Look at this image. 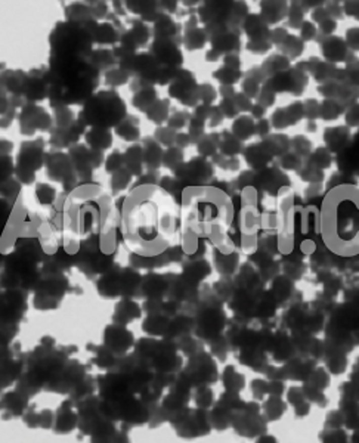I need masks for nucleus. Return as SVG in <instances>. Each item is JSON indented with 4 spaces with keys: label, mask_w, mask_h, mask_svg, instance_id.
Returning <instances> with one entry per match:
<instances>
[{
    "label": "nucleus",
    "mask_w": 359,
    "mask_h": 443,
    "mask_svg": "<svg viewBox=\"0 0 359 443\" xmlns=\"http://www.w3.org/2000/svg\"><path fill=\"white\" fill-rule=\"evenodd\" d=\"M244 92L246 96H256L259 92V81L256 78H247L244 83Z\"/></svg>",
    "instance_id": "39"
},
{
    "label": "nucleus",
    "mask_w": 359,
    "mask_h": 443,
    "mask_svg": "<svg viewBox=\"0 0 359 443\" xmlns=\"http://www.w3.org/2000/svg\"><path fill=\"white\" fill-rule=\"evenodd\" d=\"M22 90L30 99H41L46 89L40 78H28L27 81H22Z\"/></svg>",
    "instance_id": "12"
},
{
    "label": "nucleus",
    "mask_w": 359,
    "mask_h": 443,
    "mask_svg": "<svg viewBox=\"0 0 359 443\" xmlns=\"http://www.w3.org/2000/svg\"><path fill=\"white\" fill-rule=\"evenodd\" d=\"M321 24V30L324 34H331L333 33V30L336 28V21L330 20V18H327V20H324Z\"/></svg>",
    "instance_id": "44"
},
{
    "label": "nucleus",
    "mask_w": 359,
    "mask_h": 443,
    "mask_svg": "<svg viewBox=\"0 0 359 443\" xmlns=\"http://www.w3.org/2000/svg\"><path fill=\"white\" fill-rule=\"evenodd\" d=\"M315 27L312 25V22H303L302 24V37L304 40H310L315 37Z\"/></svg>",
    "instance_id": "42"
},
{
    "label": "nucleus",
    "mask_w": 359,
    "mask_h": 443,
    "mask_svg": "<svg viewBox=\"0 0 359 443\" xmlns=\"http://www.w3.org/2000/svg\"><path fill=\"white\" fill-rule=\"evenodd\" d=\"M185 41H187L188 49H200V47L204 46L206 31H203V30H189Z\"/></svg>",
    "instance_id": "21"
},
{
    "label": "nucleus",
    "mask_w": 359,
    "mask_h": 443,
    "mask_svg": "<svg viewBox=\"0 0 359 443\" xmlns=\"http://www.w3.org/2000/svg\"><path fill=\"white\" fill-rule=\"evenodd\" d=\"M251 113H253V116L259 118V117L263 116V113H265V108H263V107L259 104V105H254V107L251 108Z\"/></svg>",
    "instance_id": "46"
},
{
    "label": "nucleus",
    "mask_w": 359,
    "mask_h": 443,
    "mask_svg": "<svg viewBox=\"0 0 359 443\" xmlns=\"http://www.w3.org/2000/svg\"><path fill=\"white\" fill-rule=\"evenodd\" d=\"M130 172L127 170V169H120V170H117L113 176V186L114 189L117 191V189H123V188H126V185L129 183V180H130Z\"/></svg>",
    "instance_id": "29"
},
{
    "label": "nucleus",
    "mask_w": 359,
    "mask_h": 443,
    "mask_svg": "<svg viewBox=\"0 0 359 443\" xmlns=\"http://www.w3.org/2000/svg\"><path fill=\"white\" fill-rule=\"evenodd\" d=\"M271 151L266 148L265 143H260V145H253V146H250L248 150H247L246 153V158L247 161L253 166V167H256V169H260V167H263L266 163L271 160Z\"/></svg>",
    "instance_id": "7"
},
{
    "label": "nucleus",
    "mask_w": 359,
    "mask_h": 443,
    "mask_svg": "<svg viewBox=\"0 0 359 443\" xmlns=\"http://www.w3.org/2000/svg\"><path fill=\"white\" fill-rule=\"evenodd\" d=\"M120 212V233L129 249L144 257H158L177 233L179 216L170 193L154 183L141 185L124 198Z\"/></svg>",
    "instance_id": "1"
},
{
    "label": "nucleus",
    "mask_w": 359,
    "mask_h": 443,
    "mask_svg": "<svg viewBox=\"0 0 359 443\" xmlns=\"http://www.w3.org/2000/svg\"><path fill=\"white\" fill-rule=\"evenodd\" d=\"M340 114V104H337L336 101H325L320 107V116L325 120H333V118H337Z\"/></svg>",
    "instance_id": "19"
},
{
    "label": "nucleus",
    "mask_w": 359,
    "mask_h": 443,
    "mask_svg": "<svg viewBox=\"0 0 359 443\" xmlns=\"http://www.w3.org/2000/svg\"><path fill=\"white\" fill-rule=\"evenodd\" d=\"M201 328L207 332V334H216L220 327H222V313H219L214 309H210L207 312H204L203 319H201Z\"/></svg>",
    "instance_id": "10"
},
{
    "label": "nucleus",
    "mask_w": 359,
    "mask_h": 443,
    "mask_svg": "<svg viewBox=\"0 0 359 443\" xmlns=\"http://www.w3.org/2000/svg\"><path fill=\"white\" fill-rule=\"evenodd\" d=\"M359 30L358 28H350L346 34V46L358 51V44H359Z\"/></svg>",
    "instance_id": "38"
},
{
    "label": "nucleus",
    "mask_w": 359,
    "mask_h": 443,
    "mask_svg": "<svg viewBox=\"0 0 359 443\" xmlns=\"http://www.w3.org/2000/svg\"><path fill=\"white\" fill-rule=\"evenodd\" d=\"M216 143H217V140H213V136H207V137L201 139V142L198 145L200 153L206 155H211L214 153V150H216Z\"/></svg>",
    "instance_id": "32"
},
{
    "label": "nucleus",
    "mask_w": 359,
    "mask_h": 443,
    "mask_svg": "<svg viewBox=\"0 0 359 443\" xmlns=\"http://www.w3.org/2000/svg\"><path fill=\"white\" fill-rule=\"evenodd\" d=\"M124 163V157L118 153H114V154L110 155L108 158V163H107V170L108 172H117L121 169V164Z\"/></svg>",
    "instance_id": "36"
},
{
    "label": "nucleus",
    "mask_w": 359,
    "mask_h": 443,
    "mask_svg": "<svg viewBox=\"0 0 359 443\" xmlns=\"http://www.w3.org/2000/svg\"><path fill=\"white\" fill-rule=\"evenodd\" d=\"M290 24H291V27H300V24H302V12H300V9H291L290 11Z\"/></svg>",
    "instance_id": "43"
},
{
    "label": "nucleus",
    "mask_w": 359,
    "mask_h": 443,
    "mask_svg": "<svg viewBox=\"0 0 359 443\" xmlns=\"http://www.w3.org/2000/svg\"><path fill=\"white\" fill-rule=\"evenodd\" d=\"M147 111H148L151 120H155L157 123H160V121H163L166 118V116H167V102L166 101L154 102Z\"/></svg>",
    "instance_id": "23"
},
{
    "label": "nucleus",
    "mask_w": 359,
    "mask_h": 443,
    "mask_svg": "<svg viewBox=\"0 0 359 443\" xmlns=\"http://www.w3.org/2000/svg\"><path fill=\"white\" fill-rule=\"evenodd\" d=\"M87 142L92 145L94 150H105L111 145V135L107 129H99V127H94L87 135H86Z\"/></svg>",
    "instance_id": "8"
},
{
    "label": "nucleus",
    "mask_w": 359,
    "mask_h": 443,
    "mask_svg": "<svg viewBox=\"0 0 359 443\" xmlns=\"http://www.w3.org/2000/svg\"><path fill=\"white\" fill-rule=\"evenodd\" d=\"M297 247H299V251L302 256H310L317 251V242L312 238H304L300 242V245H297Z\"/></svg>",
    "instance_id": "37"
},
{
    "label": "nucleus",
    "mask_w": 359,
    "mask_h": 443,
    "mask_svg": "<svg viewBox=\"0 0 359 443\" xmlns=\"http://www.w3.org/2000/svg\"><path fill=\"white\" fill-rule=\"evenodd\" d=\"M257 127H259V129H257V133H260V135L267 133V130H269V124H267V121H265V120H262V121L259 123Z\"/></svg>",
    "instance_id": "47"
},
{
    "label": "nucleus",
    "mask_w": 359,
    "mask_h": 443,
    "mask_svg": "<svg viewBox=\"0 0 359 443\" xmlns=\"http://www.w3.org/2000/svg\"><path fill=\"white\" fill-rule=\"evenodd\" d=\"M166 288V282L161 276H148L144 282V291L151 299H157Z\"/></svg>",
    "instance_id": "13"
},
{
    "label": "nucleus",
    "mask_w": 359,
    "mask_h": 443,
    "mask_svg": "<svg viewBox=\"0 0 359 443\" xmlns=\"http://www.w3.org/2000/svg\"><path fill=\"white\" fill-rule=\"evenodd\" d=\"M280 3H262V20L266 24H275L283 18L284 9H277Z\"/></svg>",
    "instance_id": "14"
},
{
    "label": "nucleus",
    "mask_w": 359,
    "mask_h": 443,
    "mask_svg": "<svg viewBox=\"0 0 359 443\" xmlns=\"http://www.w3.org/2000/svg\"><path fill=\"white\" fill-rule=\"evenodd\" d=\"M160 158H161V150L155 142H148L147 150L144 151V160L151 166V167H157L160 164Z\"/></svg>",
    "instance_id": "20"
},
{
    "label": "nucleus",
    "mask_w": 359,
    "mask_h": 443,
    "mask_svg": "<svg viewBox=\"0 0 359 443\" xmlns=\"http://www.w3.org/2000/svg\"><path fill=\"white\" fill-rule=\"evenodd\" d=\"M237 263H238V254L235 253L223 254L216 250V265L222 273H232L237 268Z\"/></svg>",
    "instance_id": "11"
},
{
    "label": "nucleus",
    "mask_w": 359,
    "mask_h": 443,
    "mask_svg": "<svg viewBox=\"0 0 359 443\" xmlns=\"http://www.w3.org/2000/svg\"><path fill=\"white\" fill-rule=\"evenodd\" d=\"M220 108L223 110V114L227 117H235L237 116V113H238V108H237L235 102H232L231 99H223Z\"/></svg>",
    "instance_id": "40"
},
{
    "label": "nucleus",
    "mask_w": 359,
    "mask_h": 443,
    "mask_svg": "<svg viewBox=\"0 0 359 443\" xmlns=\"http://www.w3.org/2000/svg\"><path fill=\"white\" fill-rule=\"evenodd\" d=\"M330 161H331L330 154H328V151L324 150V148L317 150V153L310 157V164H312L313 167H317V169L328 167V166H330Z\"/></svg>",
    "instance_id": "27"
},
{
    "label": "nucleus",
    "mask_w": 359,
    "mask_h": 443,
    "mask_svg": "<svg viewBox=\"0 0 359 443\" xmlns=\"http://www.w3.org/2000/svg\"><path fill=\"white\" fill-rule=\"evenodd\" d=\"M290 291H291V284L288 282L287 278H278V279H275V282H274V289H272L275 299L283 300V299H285V297L290 294Z\"/></svg>",
    "instance_id": "25"
},
{
    "label": "nucleus",
    "mask_w": 359,
    "mask_h": 443,
    "mask_svg": "<svg viewBox=\"0 0 359 443\" xmlns=\"http://www.w3.org/2000/svg\"><path fill=\"white\" fill-rule=\"evenodd\" d=\"M284 52L287 54V57H290V58H296L299 54H302V41L300 40H297L296 37H293V36H288L287 39L284 40Z\"/></svg>",
    "instance_id": "24"
},
{
    "label": "nucleus",
    "mask_w": 359,
    "mask_h": 443,
    "mask_svg": "<svg viewBox=\"0 0 359 443\" xmlns=\"http://www.w3.org/2000/svg\"><path fill=\"white\" fill-rule=\"evenodd\" d=\"M111 57H113V54L108 51H98L96 54H94V64H96V67L110 65L113 62Z\"/></svg>",
    "instance_id": "35"
},
{
    "label": "nucleus",
    "mask_w": 359,
    "mask_h": 443,
    "mask_svg": "<svg viewBox=\"0 0 359 443\" xmlns=\"http://www.w3.org/2000/svg\"><path fill=\"white\" fill-rule=\"evenodd\" d=\"M95 34H96L95 40L99 41V43H114L117 40L115 30L113 28V25H110V24H101V25H98Z\"/></svg>",
    "instance_id": "17"
},
{
    "label": "nucleus",
    "mask_w": 359,
    "mask_h": 443,
    "mask_svg": "<svg viewBox=\"0 0 359 443\" xmlns=\"http://www.w3.org/2000/svg\"><path fill=\"white\" fill-rule=\"evenodd\" d=\"M247 47L253 52H266L271 47V44L266 40H257V41H250Z\"/></svg>",
    "instance_id": "41"
},
{
    "label": "nucleus",
    "mask_w": 359,
    "mask_h": 443,
    "mask_svg": "<svg viewBox=\"0 0 359 443\" xmlns=\"http://www.w3.org/2000/svg\"><path fill=\"white\" fill-rule=\"evenodd\" d=\"M349 136V132L343 127L339 129H330L325 133V139L328 142V146L333 153H340L346 146V137Z\"/></svg>",
    "instance_id": "9"
},
{
    "label": "nucleus",
    "mask_w": 359,
    "mask_h": 443,
    "mask_svg": "<svg viewBox=\"0 0 359 443\" xmlns=\"http://www.w3.org/2000/svg\"><path fill=\"white\" fill-rule=\"evenodd\" d=\"M124 102L118 97V95H115L113 90H104L92 97L89 102H86L81 118H84L86 123L94 124L95 127L107 129L108 126L115 124L121 118H124Z\"/></svg>",
    "instance_id": "3"
},
{
    "label": "nucleus",
    "mask_w": 359,
    "mask_h": 443,
    "mask_svg": "<svg viewBox=\"0 0 359 443\" xmlns=\"http://www.w3.org/2000/svg\"><path fill=\"white\" fill-rule=\"evenodd\" d=\"M214 77L219 78V81L223 83L225 86H229V84H234V83L238 81V78H240V71H238V70L228 68V67H223L222 70H219V71L214 73Z\"/></svg>",
    "instance_id": "22"
},
{
    "label": "nucleus",
    "mask_w": 359,
    "mask_h": 443,
    "mask_svg": "<svg viewBox=\"0 0 359 443\" xmlns=\"http://www.w3.org/2000/svg\"><path fill=\"white\" fill-rule=\"evenodd\" d=\"M244 30H246V33L250 36V39L253 40V41L265 40L269 36L266 22L259 15H250L244 21Z\"/></svg>",
    "instance_id": "6"
},
{
    "label": "nucleus",
    "mask_w": 359,
    "mask_h": 443,
    "mask_svg": "<svg viewBox=\"0 0 359 443\" xmlns=\"http://www.w3.org/2000/svg\"><path fill=\"white\" fill-rule=\"evenodd\" d=\"M322 52L330 61H343L347 55V46L339 37H330L322 43Z\"/></svg>",
    "instance_id": "5"
},
{
    "label": "nucleus",
    "mask_w": 359,
    "mask_h": 443,
    "mask_svg": "<svg viewBox=\"0 0 359 443\" xmlns=\"http://www.w3.org/2000/svg\"><path fill=\"white\" fill-rule=\"evenodd\" d=\"M117 133L120 136H123L126 140H136L138 136H139V130H138L136 126L129 124L127 121H124L123 124H120V126L117 127Z\"/></svg>",
    "instance_id": "30"
},
{
    "label": "nucleus",
    "mask_w": 359,
    "mask_h": 443,
    "mask_svg": "<svg viewBox=\"0 0 359 443\" xmlns=\"http://www.w3.org/2000/svg\"><path fill=\"white\" fill-rule=\"evenodd\" d=\"M272 123H274V126H275L277 129H283L285 126L291 124L285 110H278V111H275V114L272 117Z\"/></svg>",
    "instance_id": "33"
},
{
    "label": "nucleus",
    "mask_w": 359,
    "mask_h": 443,
    "mask_svg": "<svg viewBox=\"0 0 359 443\" xmlns=\"http://www.w3.org/2000/svg\"><path fill=\"white\" fill-rule=\"evenodd\" d=\"M253 132H254V124H253V121H251L250 118H247V117H241V118L237 120L235 124H234V135H235L237 139L244 140V139H247V137L251 135Z\"/></svg>",
    "instance_id": "15"
},
{
    "label": "nucleus",
    "mask_w": 359,
    "mask_h": 443,
    "mask_svg": "<svg viewBox=\"0 0 359 443\" xmlns=\"http://www.w3.org/2000/svg\"><path fill=\"white\" fill-rule=\"evenodd\" d=\"M182 158H184L182 153H181L179 150L173 148V150H169V151L164 154L163 161H164V164H166L167 167H170V169H174V170H176V169L182 164Z\"/></svg>",
    "instance_id": "28"
},
{
    "label": "nucleus",
    "mask_w": 359,
    "mask_h": 443,
    "mask_svg": "<svg viewBox=\"0 0 359 443\" xmlns=\"http://www.w3.org/2000/svg\"><path fill=\"white\" fill-rule=\"evenodd\" d=\"M155 102V93L154 89H142L138 92V95L133 97V105H136L141 110H148L152 104Z\"/></svg>",
    "instance_id": "16"
},
{
    "label": "nucleus",
    "mask_w": 359,
    "mask_h": 443,
    "mask_svg": "<svg viewBox=\"0 0 359 443\" xmlns=\"http://www.w3.org/2000/svg\"><path fill=\"white\" fill-rule=\"evenodd\" d=\"M55 189L48 186V185H38L37 189H36V195L38 198V203L41 204H52L55 201Z\"/></svg>",
    "instance_id": "26"
},
{
    "label": "nucleus",
    "mask_w": 359,
    "mask_h": 443,
    "mask_svg": "<svg viewBox=\"0 0 359 443\" xmlns=\"http://www.w3.org/2000/svg\"><path fill=\"white\" fill-rule=\"evenodd\" d=\"M152 52H154V57H155L157 61L164 62V64H169L171 67H174V65H177V64L182 62L179 49L169 39L155 40L154 41V46H152Z\"/></svg>",
    "instance_id": "4"
},
{
    "label": "nucleus",
    "mask_w": 359,
    "mask_h": 443,
    "mask_svg": "<svg viewBox=\"0 0 359 443\" xmlns=\"http://www.w3.org/2000/svg\"><path fill=\"white\" fill-rule=\"evenodd\" d=\"M320 231L325 247L339 257L359 253V191L356 183L330 188L320 209Z\"/></svg>",
    "instance_id": "2"
},
{
    "label": "nucleus",
    "mask_w": 359,
    "mask_h": 443,
    "mask_svg": "<svg viewBox=\"0 0 359 443\" xmlns=\"http://www.w3.org/2000/svg\"><path fill=\"white\" fill-rule=\"evenodd\" d=\"M107 80L111 84H123V83L127 81V73L124 70H121V68L111 70V71L107 73Z\"/></svg>",
    "instance_id": "31"
},
{
    "label": "nucleus",
    "mask_w": 359,
    "mask_h": 443,
    "mask_svg": "<svg viewBox=\"0 0 359 443\" xmlns=\"http://www.w3.org/2000/svg\"><path fill=\"white\" fill-rule=\"evenodd\" d=\"M117 316H121L123 318V322H127V321H130L133 318H138L139 316V309L132 302H123L117 308Z\"/></svg>",
    "instance_id": "18"
},
{
    "label": "nucleus",
    "mask_w": 359,
    "mask_h": 443,
    "mask_svg": "<svg viewBox=\"0 0 359 443\" xmlns=\"http://www.w3.org/2000/svg\"><path fill=\"white\" fill-rule=\"evenodd\" d=\"M227 64L229 65L228 68H232V70H238L240 67V59L237 58L235 55H228L227 57Z\"/></svg>",
    "instance_id": "45"
},
{
    "label": "nucleus",
    "mask_w": 359,
    "mask_h": 443,
    "mask_svg": "<svg viewBox=\"0 0 359 443\" xmlns=\"http://www.w3.org/2000/svg\"><path fill=\"white\" fill-rule=\"evenodd\" d=\"M238 150H240V142H238L237 137H234V136L227 137L225 142L222 143V151H223L225 154H229V155L237 154V153H240Z\"/></svg>",
    "instance_id": "34"
},
{
    "label": "nucleus",
    "mask_w": 359,
    "mask_h": 443,
    "mask_svg": "<svg viewBox=\"0 0 359 443\" xmlns=\"http://www.w3.org/2000/svg\"><path fill=\"white\" fill-rule=\"evenodd\" d=\"M189 136L187 135H177L176 136V140H177V143L179 145H182V146H185V145H188L189 143Z\"/></svg>",
    "instance_id": "48"
}]
</instances>
